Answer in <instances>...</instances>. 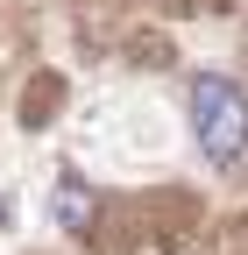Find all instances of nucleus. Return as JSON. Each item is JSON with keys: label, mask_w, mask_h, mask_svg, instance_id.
Returning a JSON list of instances; mask_svg holds the SVG:
<instances>
[{"label": "nucleus", "mask_w": 248, "mask_h": 255, "mask_svg": "<svg viewBox=\"0 0 248 255\" xmlns=\"http://www.w3.org/2000/svg\"><path fill=\"white\" fill-rule=\"evenodd\" d=\"M192 128H199V149L213 156V163H241L248 149V92L220 71L192 78Z\"/></svg>", "instance_id": "obj_1"}, {"label": "nucleus", "mask_w": 248, "mask_h": 255, "mask_svg": "<svg viewBox=\"0 0 248 255\" xmlns=\"http://www.w3.org/2000/svg\"><path fill=\"white\" fill-rule=\"evenodd\" d=\"M0 220H7V206H0Z\"/></svg>", "instance_id": "obj_3"}, {"label": "nucleus", "mask_w": 248, "mask_h": 255, "mask_svg": "<svg viewBox=\"0 0 248 255\" xmlns=\"http://www.w3.org/2000/svg\"><path fill=\"white\" fill-rule=\"evenodd\" d=\"M50 213L64 220L71 234H85V220H92V191H85L78 177H64V184H57V199H50Z\"/></svg>", "instance_id": "obj_2"}]
</instances>
